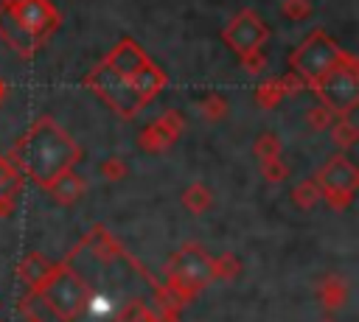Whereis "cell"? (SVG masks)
<instances>
[{
    "mask_svg": "<svg viewBox=\"0 0 359 322\" xmlns=\"http://www.w3.org/2000/svg\"><path fill=\"white\" fill-rule=\"evenodd\" d=\"M210 283H213V255H208L196 241L182 244L165 266V288L180 302H191Z\"/></svg>",
    "mask_w": 359,
    "mask_h": 322,
    "instance_id": "obj_5",
    "label": "cell"
},
{
    "mask_svg": "<svg viewBox=\"0 0 359 322\" xmlns=\"http://www.w3.org/2000/svg\"><path fill=\"white\" fill-rule=\"evenodd\" d=\"M261 174H264L266 182H283V179L289 176V165H286L280 157H275V160H269V162H261Z\"/></svg>",
    "mask_w": 359,
    "mask_h": 322,
    "instance_id": "obj_26",
    "label": "cell"
},
{
    "mask_svg": "<svg viewBox=\"0 0 359 322\" xmlns=\"http://www.w3.org/2000/svg\"><path fill=\"white\" fill-rule=\"evenodd\" d=\"M222 39H224V45H227L233 53H238V59H241V56H247V53H252V50H264V42L269 39V28H266V22L258 17V11L241 8V11L227 22V28L222 31Z\"/></svg>",
    "mask_w": 359,
    "mask_h": 322,
    "instance_id": "obj_9",
    "label": "cell"
},
{
    "mask_svg": "<svg viewBox=\"0 0 359 322\" xmlns=\"http://www.w3.org/2000/svg\"><path fill=\"white\" fill-rule=\"evenodd\" d=\"M22 185H25L22 171L14 165L8 154H0V218H8L14 213Z\"/></svg>",
    "mask_w": 359,
    "mask_h": 322,
    "instance_id": "obj_11",
    "label": "cell"
},
{
    "mask_svg": "<svg viewBox=\"0 0 359 322\" xmlns=\"http://www.w3.org/2000/svg\"><path fill=\"white\" fill-rule=\"evenodd\" d=\"M320 199H323V190H320V185H317V179H314V176H309V179L297 182V185H294V190H292V202H294L300 210H314Z\"/></svg>",
    "mask_w": 359,
    "mask_h": 322,
    "instance_id": "obj_17",
    "label": "cell"
},
{
    "mask_svg": "<svg viewBox=\"0 0 359 322\" xmlns=\"http://www.w3.org/2000/svg\"><path fill=\"white\" fill-rule=\"evenodd\" d=\"M168 84V76L151 62V56L129 36H123L87 76L90 87L115 115L137 118Z\"/></svg>",
    "mask_w": 359,
    "mask_h": 322,
    "instance_id": "obj_1",
    "label": "cell"
},
{
    "mask_svg": "<svg viewBox=\"0 0 359 322\" xmlns=\"http://www.w3.org/2000/svg\"><path fill=\"white\" fill-rule=\"evenodd\" d=\"M6 98V84H3V78H0V101Z\"/></svg>",
    "mask_w": 359,
    "mask_h": 322,
    "instance_id": "obj_30",
    "label": "cell"
},
{
    "mask_svg": "<svg viewBox=\"0 0 359 322\" xmlns=\"http://www.w3.org/2000/svg\"><path fill=\"white\" fill-rule=\"evenodd\" d=\"M280 14L292 22H300L311 14V0H283L280 3Z\"/></svg>",
    "mask_w": 359,
    "mask_h": 322,
    "instance_id": "obj_25",
    "label": "cell"
},
{
    "mask_svg": "<svg viewBox=\"0 0 359 322\" xmlns=\"http://www.w3.org/2000/svg\"><path fill=\"white\" fill-rule=\"evenodd\" d=\"M34 297H39V302L62 322H76L87 314L93 291L90 283L67 263H53L50 272L36 283V288H31Z\"/></svg>",
    "mask_w": 359,
    "mask_h": 322,
    "instance_id": "obj_4",
    "label": "cell"
},
{
    "mask_svg": "<svg viewBox=\"0 0 359 322\" xmlns=\"http://www.w3.org/2000/svg\"><path fill=\"white\" fill-rule=\"evenodd\" d=\"M50 266H53V260L45 258L42 252H28V255L20 260V266H17V274H20V280H22L28 288H36V283L50 272Z\"/></svg>",
    "mask_w": 359,
    "mask_h": 322,
    "instance_id": "obj_14",
    "label": "cell"
},
{
    "mask_svg": "<svg viewBox=\"0 0 359 322\" xmlns=\"http://www.w3.org/2000/svg\"><path fill=\"white\" fill-rule=\"evenodd\" d=\"M42 190H48V193H50V199H53L56 204L70 207V204H76V202L84 196L87 182H84V176H79V174L70 168V171L59 174L56 179H50V182H48Z\"/></svg>",
    "mask_w": 359,
    "mask_h": 322,
    "instance_id": "obj_12",
    "label": "cell"
},
{
    "mask_svg": "<svg viewBox=\"0 0 359 322\" xmlns=\"http://www.w3.org/2000/svg\"><path fill=\"white\" fill-rule=\"evenodd\" d=\"M118 322H154V316H151V308H149L146 302L132 300V302H126V308L118 314Z\"/></svg>",
    "mask_w": 359,
    "mask_h": 322,
    "instance_id": "obj_23",
    "label": "cell"
},
{
    "mask_svg": "<svg viewBox=\"0 0 359 322\" xmlns=\"http://www.w3.org/2000/svg\"><path fill=\"white\" fill-rule=\"evenodd\" d=\"M182 207L188 210V213H194V216H202L205 210H210V204H213V193H210V188L208 185H202V182H191L185 190H182Z\"/></svg>",
    "mask_w": 359,
    "mask_h": 322,
    "instance_id": "obj_15",
    "label": "cell"
},
{
    "mask_svg": "<svg viewBox=\"0 0 359 322\" xmlns=\"http://www.w3.org/2000/svg\"><path fill=\"white\" fill-rule=\"evenodd\" d=\"M98 171H101V176H104L107 182H121V179L129 176V165H126L121 157H107Z\"/></svg>",
    "mask_w": 359,
    "mask_h": 322,
    "instance_id": "obj_24",
    "label": "cell"
},
{
    "mask_svg": "<svg viewBox=\"0 0 359 322\" xmlns=\"http://www.w3.org/2000/svg\"><path fill=\"white\" fill-rule=\"evenodd\" d=\"M241 67H244L247 76H261V73L266 70V56H264V50H252V53L241 56Z\"/></svg>",
    "mask_w": 359,
    "mask_h": 322,
    "instance_id": "obj_27",
    "label": "cell"
},
{
    "mask_svg": "<svg viewBox=\"0 0 359 322\" xmlns=\"http://www.w3.org/2000/svg\"><path fill=\"white\" fill-rule=\"evenodd\" d=\"M334 115H351L359 104V59L348 53L339 67L311 87Z\"/></svg>",
    "mask_w": 359,
    "mask_h": 322,
    "instance_id": "obj_7",
    "label": "cell"
},
{
    "mask_svg": "<svg viewBox=\"0 0 359 322\" xmlns=\"http://www.w3.org/2000/svg\"><path fill=\"white\" fill-rule=\"evenodd\" d=\"M182 129H185V118L177 109H165L157 120H151V123H146L140 129L137 146L146 154H165L177 143V137L182 134Z\"/></svg>",
    "mask_w": 359,
    "mask_h": 322,
    "instance_id": "obj_10",
    "label": "cell"
},
{
    "mask_svg": "<svg viewBox=\"0 0 359 322\" xmlns=\"http://www.w3.org/2000/svg\"><path fill=\"white\" fill-rule=\"evenodd\" d=\"M62 22L50 0H0V39L20 56L34 59Z\"/></svg>",
    "mask_w": 359,
    "mask_h": 322,
    "instance_id": "obj_3",
    "label": "cell"
},
{
    "mask_svg": "<svg viewBox=\"0 0 359 322\" xmlns=\"http://www.w3.org/2000/svg\"><path fill=\"white\" fill-rule=\"evenodd\" d=\"M22 322H42V319H36V316H34V314H28V316H25V319H22Z\"/></svg>",
    "mask_w": 359,
    "mask_h": 322,
    "instance_id": "obj_29",
    "label": "cell"
},
{
    "mask_svg": "<svg viewBox=\"0 0 359 322\" xmlns=\"http://www.w3.org/2000/svg\"><path fill=\"white\" fill-rule=\"evenodd\" d=\"M334 112L323 104V101H317V104H311L309 106V112H306V126L311 129V132H325L331 123H334Z\"/></svg>",
    "mask_w": 359,
    "mask_h": 322,
    "instance_id": "obj_21",
    "label": "cell"
},
{
    "mask_svg": "<svg viewBox=\"0 0 359 322\" xmlns=\"http://www.w3.org/2000/svg\"><path fill=\"white\" fill-rule=\"evenodd\" d=\"M345 56H348V50H342L337 45V39H331L323 28H317L289 53V70L306 87H314L323 76H328L334 67H339Z\"/></svg>",
    "mask_w": 359,
    "mask_h": 322,
    "instance_id": "obj_6",
    "label": "cell"
},
{
    "mask_svg": "<svg viewBox=\"0 0 359 322\" xmlns=\"http://www.w3.org/2000/svg\"><path fill=\"white\" fill-rule=\"evenodd\" d=\"M323 322H334V319H323Z\"/></svg>",
    "mask_w": 359,
    "mask_h": 322,
    "instance_id": "obj_31",
    "label": "cell"
},
{
    "mask_svg": "<svg viewBox=\"0 0 359 322\" xmlns=\"http://www.w3.org/2000/svg\"><path fill=\"white\" fill-rule=\"evenodd\" d=\"M348 300V283L345 277L339 274H325L320 283H317V302L325 308V311H339Z\"/></svg>",
    "mask_w": 359,
    "mask_h": 322,
    "instance_id": "obj_13",
    "label": "cell"
},
{
    "mask_svg": "<svg viewBox=\"0 0 359 322\" xmlns=\"http://www.w3.org/2000/svg\"><path fill=\"white\" fill-rule=\"evenodd\" d=\"M199 115H202L205 120L216 123V120H222V118L227 115V101H224L219 92H210V95H205V98L199 101Z\"/></svg>",
    "mask_w": 359,
    "mask_h": 322,
    "instance_id": "obj_22",
    "label": "cell"
},
{
    "mask_svg": "<svg viewBox=\"0 0 359 322\" xmlns=\"http://www.w3.org/2000/svg\"><path fill=\"white\" fill-rule=\"evenodd\" d=\"M328 132H331V143L337 146V148H353L356 146V140H359V129H356V123L351 120V115H337L334 118V123L328 126Z\"/></svg>",
    "mask_w": 359,
    "mask_h": 322,
    "instance_id": "obj_16",
    "label": "cell"
},
{
    "mask_svg": "<svg viewBox=\"0 0 359 322\" xmlns=\"http://www.w3.org/2000/svg\"><path fill=\"white\" fill-rule=\"evenodd\" d=\"M241 274V258L233 252H224L213 258V280H233Z\"/></svg>",
    "mask_w": 359,
    "mask_h": 322,
    "instance_id": "obj_20",
    "label": "cell"
},
{
    "mask_svg": "<svg viewBox=\"0 0 359 322\" xmlns=\"http://www.w3.org/2000/svg\"><path fill=\"white\" fill-rule=\"evenodd\" d=\"M323 199L331 210H345L351 207L356 188H359V168L345 157V154H334L317 174H314Z\"/></svg>",
    "mask_w": 359,
    "mask_h": 322,
    "instance_id": "obj_8",
    "label": "cell"
},
{
    "mask_svg": "<svg viewBox=\"0 0 359 322\" xmlns=\"http://www.w3.org/2000/svg\"><path fill=\"white\" fill-rule=\"evenodd\" d=\"M8 157L22 171V176L45 188L50 179L79 165L81 146L67 134L65 126L56 123L53 115H42L14 140Z\"/></svg>",
    "mask_w": 359,
    "mask_h": 322,
    "instance_id": "obj_2",
    "label": "cell"
},
{
    "mask_svg": "<svg viewBox=\"0 0 359 322\" xmlns=\"http://www.w3.org/2000/svg\"><path fill=\"white\" fill-rule=\"evenodd\" d=\"M280 148H283V146H280V137L272 134V132L258 134L255 143H252V154L258 157V162H269V160L280 157Z\"/></svg>",
    "mask_w": 359,
    "mask_h": 322,
    "instance_id": "obj_18",
    "label": "cell"
},
{
    "mask_svg": "<svg viewBox=\"0 0 359 322\" xmlns=\"http://www.w3.org/2000/svg\"><path fill=\"white\" fill-rule=\"evenodd\" d=\"M283 98H286V95H283V87H280V78H269V81H264V84L255 90V101H258V106H264V109H275Z\"/></svg>",
    "mask_w": 359,
    "mask_h": 322,
    "instance_id": "obj_19",
    "label": "cell"
},
{
    "mask_svg": "<svg viewBox=\"0 0 359 322\" xmlns=\"http://www.w3.org/2000/svg\"><path fill=\"white\" fill-rule=\"evenodd\" d=\"M280 87H283V95H297V92H300L306 84H303V81H300V78H297V76L289 70L286 76H280Z\"/></svg>",
    "mask_w": 359,
    "mask_h": 322,
    "instance_id": "obj_28",
    "label": "cell"
}]
</instances>
